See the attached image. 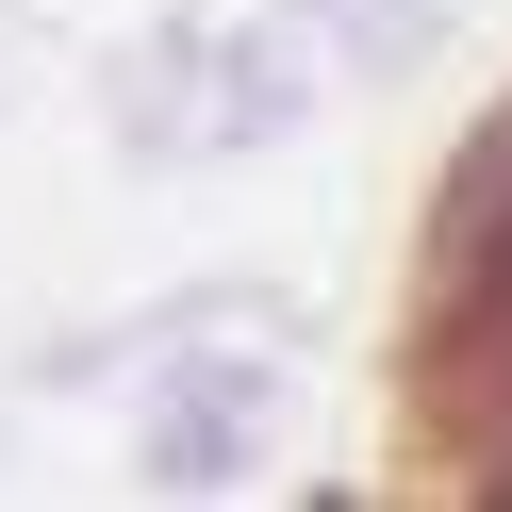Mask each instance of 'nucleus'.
Here are the masks:
<instances>
[{
    "mask_svg": "<svg viewBox=\"0 0 512 512\" xmlns=\"http://www.w3.org/2000/svg\"><path fill=\"white\" fill-rule=\"evenodd\" d=\"M298 17L281 34H149V67H116V133L133 149H265L298 133Z\"/></svg>",
    "mask_w": 512,
    "mask_h": 512,
    "instance_id": "f257e3e1",
    "label": "nucleus"
},
{
    "mask_svg": "<svg viewBox=\"0 0 512 512\" xmlns=\"http://www.w3.org/2000/svg\"><path fill=\"white\" fill-rule=\"evenodd\" d=\"M265 430H281V380L232 364V347H199V364L149 397V496H232V479L265 463Z\"/></svg>",
    "mask_w": 512,
    "mask_h": 512,
    "instance_id": "f03ea898",
    "label": "nucleus"
},
{
    "mask_svg": "<svg viewBox=\"0 0 512 512\" xmlns=\"http://www.w3.org/2000/svg\"><path fill=\"white\" fill-rule=\"evenodd\" d=\"M331 67H364V83H397V67H430L446 50V0H281Z\"/></svg>",
    "mask_w": 512,
    "mask_h": 512,
    "instance_id": "7ed1b4c3",
    "label": "nucleus"
}]
</instances>
